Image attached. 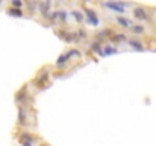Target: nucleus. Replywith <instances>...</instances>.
Masks as SVG:
<instances>
[{"instance_id":"23","label":"nucleus","mask_w":156,"mask_h":146,"mask_svg":"<svg viewBox=\"0 0 156 146\" xmlns=\"http://www.w3.org/2000/svg\"><path fill=\"white\" fill-rule=\"evenodd\" d=\"M102 47H103V44H100V43H97V41H93V43H90V52H93V53H97L99 56H102V58H103Z\"/></svg>"},{"instance_id":"7","label":"nucleus","mask_w":156,"mask_h":146,"mask_svg":"<svg viewBox=\"0 0 156 146\" xmlns=\"http://www.w3.org/2000/svg\"><path fill=\"white\" fill-rule=\"evenodd\" d=\"M115 31L112 29V28H103V29H100V31H97L96 32V35H94V41H97V43H100V44H103L106 40H109L111 37H112V34H114Z\"/></svg>"},{"instance_id":"26","label":"nucleus","mask_w":156,"mask_h":146,"mask_svg":"<svg viewBox=\"0 0 156 146\" xmlns=\"http://www.w3.org/2000/svg\"><path fill=\"white\" fill-rule=\"evenodd\" d=\"M21 146H34V145H30V143H23Z\"/></svg>"},{"instance_id":"20","label":"nucleus","mask_w":156,"mask_h":146,"mask_svg":"<svg viewBox=\"0 0 156 146\" xmlns=\"http://www.w3.org/2000/svg\"><path fill=\"white\" fill-rule=\"evenodd\" d=\"M65 53L68 55L70 61H77V59H80V58L83 56L82 50H79V49H68V50H67Z\"/></svg>"},{"instance_id":"11","label":"nucleus","mask_w":156,"mask_h":146,"mask_svg":"<svg viewBox=\"0 0 156 146\" xmlns=\"http://www.w3.org/2000/svg\"><path fill=\"white\" fill-rule=\"evenodd\" d=\"M115 23L120 26V28H123V29H130L133 24H135V21L132 20V18H129V17H126V15H117L115 17Z\"/></svg>"},{"instance_id":"8","label":"nucleus","mask_w":156,"mask_h":146,"mask_svg":"<svg viewBox=\"0 0 156 146\" xmlns=\"http://www.w3.org/2000/svg\"><path fill=\"white\" fill-rule=\"evenodd\" d=\"M52 6H53V2H50V0L38 2V12H40V15H41L44 20H47V17H49V14H50V11H52Z\"/></svg>"},{"instance_id":"22","label":"nucleus","mask_w":156,"mask_h":146,"mask_svg":"<svg viewBox=\"0 0 156 146\" xmlns=\"http://www.w3.org/2000/svg\"><path fill=\"white\" fill-rule=\"evenodd\" d=\"M9 17H15V18H23L24 17V9H15V8H8L6 11H5Z\"/></svg>"},{"instance_id":"25","label":"nucleus","mask_w":156,"mask_h":146,"mask_svg":"<svg viewBox=\"0 0 156 146\" xmlns=\"http://www.w3.org/2000/svg\"><path fill=\"white\" fill-rule=\"evenodd\" d=\"M38 146H49V145H47V143H43V142H41V143H40Z\"/></svg>"},{"instance_id":"10","label":"nucleus","mask_w":156,"mask_h":146,"mask_svg":"<svg viewBox=\"0 0 156 146\" xmlns=\"http://www.w3.org/2000/svg\"><path fill=\"white\" fill-rule=\"evenodd\" d=\"M18 142H20V145H23V143L35 145V143L38 142V137H37V136H34V134H32V133H29V131H21V133H20V136H18Z\"/></svg>"},{"instance_id":"1","label":"nucleus","mask_w":156,"mask_h":146,"mask_svg":"<svg viewBox=\"0 0 156 146\" xmlns=\"http://www.w3.org/2000/svg\"><path fill=\"white\" fill-rule=\"evenodd\" d=\"M50 73H52V69L50 67H44L43 70H40L34 79V87L37 90H44L50 85Z\"/></svg>"},{"instance_id":"15","label":"nucleus","mask_w":156,"mask_h":146,"mask_svg":"<svg viewBox=\"0 0 156 146\" xmlns=\"http://www.w3.org/2000/svg\"><path fill=\"white\" fill-rule=\"evenodd\" d=\"M127 40H129V35H127L126 32H114V34H112V37L109 38V41H111V43H114V44L127 43Z\"/></svg>"},{"instance_id":"17","label":"nucleus","mask_w":156,"mask_h":146,"mask_svg":"<svg viewBox=\"0 0 156 146\" xmlns=\"http://www.w3.org/2000/svg\"><path fill=\"white\" fill-rule=\"evenodd\" d=\"M70 15L74 18V21H76L77 24H82V23L85 21L83 11H80V9H71V11H70Z\"/></svg>"},{"instance_id":"13","label":"nucleus","mask_w":156,"mask_h":146,"mask_svg":"<svg viewBox=\"0 0 156 146\" xmlns=\"http://www.w3.org/2000/svg\"><path fill=\"white\" fill-rule=\"evenodd\" d=\"M58 11V18H56V24L59 28H67V21H68V11L67 9H56Z\"/></svg>"},{"instance_id":"2","label":"nucleus","mask_w":156,"mask_h":146,"mask_svg":"<svg viewBox=\"0 0 156 146\" xmlns=\"http://www.w3.org/2000/svg\"><path fill=\"white\" fill-rule=\"evenodd\" d=\"M132 17L138 23H152V17H150L149 8L143 6V5H135L132 8Z\"/></svg>"},{"instance_id":"9","label":"nucleus","mask_w":156,"mask_h":146,"mask_svg":"<svg viewBox=\"0 0 156 146\" xmlns=\"http://www.w3.org/2000/svg\"><path fill=\"white\" fill-rule=\"evenodd\" d=\"M27 114H29V110L26 108V107H18V114H17V123H18V126H21V128H24V126H27Z\"/></svg>"},{"instance_id":"3","label":"nucleus","mask_w":156,"mask_h":146,"mask_svg":"<svg viewBox=\"0 0 156 146\" xmlns=\"http://www.w3.org/2000/svg\"><path fill=\"white\" fill-rule=\"evenodd\" d=\"M15 103L18 107H26L32 102V95L29 93V84H24L17 93H15Z\"/></svg>"},{"instance_id":"21","label":"nucleus","mask_w":156,"mask_h":146,"mask_svg":"<svg viewBox=\"0 0 156 146\" xmlns=\"http://www.w3.org/2000/svg\"><path fill=\"white\" fill-rule=\"evenodd\" d=\"M26 6V12H29V15H35L38 12V2H24Z\"/></svg>"},{"instance_id":"18","label":"nucleus","mask_w":156,"mask_h":146,"mask_svg":"<svg viewBox=\"0 0 156 146\" xmlns=\"http://www.w3.org/2000/svg\"><path fill=\"white\" fill-rule=\"evenodd\" d=\"M74 34H76V43H83L88 40V32L83 28H77L74 31Z\"/></svg>"},{"instance_id":"19","label":"nucleus","mask_w":156,"mask_h":146,"mask_svg":"<svg viewBox=\"0 0 156 146\" xmlns=\"http://www.w3.org/2000/svg\"><path fill=\"white\" fill-rule=\"evenodd\" d=\"M102 53H103V58L105 56H112V55H117L118 53V49L115 47L114 44H103Z\"/></svg>"},{"instance_id":"6","label":"nucleus","mask_w":156,"mask_h":146,"mask_svg":"<svg viewBox=\"0 0 156 146\" xmlns=\"http://www.w3.org/2000/svg\"><path fill=\"white\" fill-rule=\"evenodd\" d=\"M102 8L105 9H109V11H112V12H115L117 15H124L126 12H127V9H124L123 6H121V3H120V0H117V2H103V3H99Z\"/></svg>"},{"instance_id":"16","label":"nucleus","mask_w":156,"mask_h":146,"mask_svg":"<svg viewBox=\"0 0 156 146\" xmlns=\"http://www.w3.org/2000/svg\"><path fill=\"white\" fill-rule=\"evenodd\" d=\"M146 24H143V23H135L130 29H129V32L133 35V37H136V35H144L146 34Z\"/></svg>"},{"instance_id":"5","label":"nucleus","mask_w":156,"mask_h":146,"mask_svg":"<svg viewBox=\"0 0 156 146\" xmlns=\"http://www.w3.org/2000/svg\"><path fill=\"white\" fill-rule=\"evenodd\" d=\"M83 11V15H85V23H88L90 26L93 28H97L100 24V18L96 12V9H91V8H85L82 9Z\"/></svg>"},{"instance_id":"14","label":"nucleus","mask_w":156,"mask_h":146,"mask_svg":"<svg viewBox=\"0 0 156 146\" xmlns=\"http://www.w3.org/2000/svg\"><path fill=\"white\" fill-rule=\"evenodd\" d=\"M70 58H68V55L64 52V53H61L59 56H58V59H56V62H55V67L56 69H59V70H62V69H67L68 66H70Z\"/></svg>"},{"instance_id":"4","label":"nucleus","mask_w":156,"mask_h":146,"mask_svg":"<svg viewBox=\"0 0 156 146\" xmlns=\"http://www.w3.org/2000/svg\"><path fill=\"white\" fill-rule=\"evenodd\" d=\"M55 34L58 35L59 40H62L65 43H76V34H74V31H70L68 28H56Z\"/></svg>"},{"instance_id":"12","label":"nucleus","mask_w":156,"mask_h":146,"mask_svg":"<svg viewBox=\"0 0 156 146\" xmlns=\"http://www.w3.org/2000/svg\"><path fill=\"white\" fill-rule=\"evenodd\" d=\"M127 46L132 49V50H135V52H144V50H146L144 43H143L140 38H136V37L129 38V40H127Z\"/></svg>"},{"instance_id":"24","label":"nucleus","mask_w":156,"mask_h":146,"mask_svg":"<svg viewBox=\"0 0 156 146\" xmlns=\"http://www.w3.org/2000/svg\"><path fill=\"white\" fill-rule=\"evenodd\" d=\"M11 8H15V9H23L24 8V2L23 0H11Z\"/></svg>"}]
</instances>
